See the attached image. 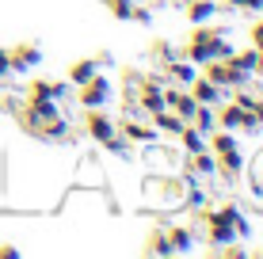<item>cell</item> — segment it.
Instances as JSON below:
<instances>
[{"label":"cell","instance_id":"1","mask_svg":"<svg viewBox=\"0 0 263 259\" xmlns=\"http://www.w3.org/2000/svg\"><path fill=\"white\" fill-rule=\"evenodd\" d=\"M229 34V27H210V23H198L191 34H187V46L179 50L187 61H195L198 69L206 65V61L217 57V38H225Z\"/></svg>","mask_w":263,"mask_h":259},{"label":"cell","instance_id":"2","mask_svg":"<svg viewBox=\"0 0 263 259\" xmlns=\"http://www.w3.org/2000/svg\"><path fill=\"white\" fill-rule=\"evenodd\" d=\"M217 126H221V130H233V133H248V137L263 130L259 122H256V114L244 111V107H240V103H233V99H229V103H221V111H217Z\"/></svg>","mask_w":263,"mask_h":259},{"label":"cell","instance_id":"3","mask_svg":"<svg viewBox=\"0 0 263 259\" xmlns=\"http://www.w3.org/2000/svg\"><path fill=\"white\" fill-rule=\"evenodd\" d=\"M111 95H115V88H111V80H107L103 73H96L88 84H80L77 88V99L84 111H96V107H107L111 103Z\"/></svg>","mask_w":263,"mask_h":259},{"label":"cell","instance_id":"4","mask_svg":"<svg viewBox=\"0 0 263 259\" xmlns=\"http://www.w3.org/2000/svg\"><path fill=\"white\" fill-rule=\"evenodd\" d=\"M202 76H206V80H214L217 88H244V84L252 80L248 73H240V69H233L229 61H217V57L202 65Z\"/></svg>","mask_w":263,"mask_h":259},{"label":"cell","instance_id":"5","mask_svg":"<svg viewBox=\"0 0 263 259\" xmlns=\"http://www.w3.org/2000/svg\"><path fill=\"white\" fill-rule=\"evenodd\" d=\"M84 133L96 141V145H103L107 137H115V133H119V122H115L111 114L103 111V107H96V111L84 114Z\"/></svg>","mask_w":263,"mask_h":259},{"label":"cell","instance_id":"6","mask_svg":"<svg viewBox=\"0 0 263 259\" xmlns=\"http://www.w3.org/2000/svg\"><path fill=\"white\" fill-rule=\"evenodd\" d=\"M58 114H61V103L58 99H27V111L20 114V118H23L27 130H34V126H42V122L58 118Z\"/></svg>","mask_w":263,"mask_h":259},{"label":"cell","instance_id":"7","mask_svg":"<svg viewBox=\"0 0 263 259\" xmlns=\"http://www.w3.org/2000/svg\"><path fill=\"white\" fill-rule=\"evenodd\" d=\"M119 133L130 141V145H138V149L157 145V126H153V122H134V118H126V122H119Z\"/></svg>","mask_w":263,"mask_h":259},{"label":"cell","instance_id":"8","mask_svg":"<svg viewBox=\"0 0 263 259\" xmlns=\"http://www.w3.org/2000/svg\"><path fill=\"white\" fill-rule=\"evenodd\" d=\"M39 141H46V145H65V141H72V126H69V118H50V122H42V126H34L31 130Z\"/></svg>","mask_w":263,"mask_h":259},{"label":"cell","instance_id":"9","mask_svg":"<svg viewBox=\"0 0 263 259\" xmlns=\"http://www.w3.org/2000/svg\"><path fill=\"white\" fill-rule=\"evenodd\" d=\"M69 88L65 80H27V99H69Z\"/></svg>","mask_w":263,"mask_h":259},{"label":"cell","instance_id":"10","mask_svg":"<svg viewBox=\"0 0 263 259\" xmlns=\"http://www.w3.org/2000/svg\"><path fill=\"white\" fill-rule=\"evenodd\" d=\"M8 53H12V73H31L42 65V46H34V42H20Z\"/></svg>","mask_w":263,"mask_h":259},{"label":"cell","instance_id":"11","mask_svg":"<svg viewBox=\"0 0 263 259\" xmlns=\"http://www.w3.org/2000/svg\"><path fill=\"white\" fill-rule=\"evenodd\" d=\"M195 76H198V65H195V61H187L183 53H176L172 61H164V80H172V84H183L187 88Z\"/></svg>","mask_w":263,"mask_h":259},{"label":"cell","instance_id":"12","mask_svg":"<svg viewBox=\"0 0 263 259\" xmlns=\"http://www.w3.org/2000/svg\"><path fill=\"white\" fill-rule=\"evenodd\" d=\"M187 88H191V95H195L198 103H206V107H217V103L225 99V88H217L214 80H206L202 73H198V76H195V80H191Z\"/></svg>","mask_w":263,"mask_h":259},{"label":"cell","instance_id":"13","mask_svg":"<svg viewBox=\"0 0 263 259\" xmlns=\"http://www.w3.org/2000/svg\"><path fill=\"white\" fill-rule=\"evenodd\" d=\"M244 168H248V156H244V149H229V153H217V172H221L225 180H240Z\"/></svg>","mask_w":263,"mask_h":259},{"label":"cell","instance_id":"14","mask_svg":"<svg viewBox=\"0 0 263 259\" xmlns=\"http://www.w3.org/2000/svg\"><path fill=\"white\" fill-rule=\"evenodd\" d=\"M217 19V0H187V23H214Z\"/></svg>","mask_w":263,"mask_h":259},{"label":"cell","instance_id":"15","mask_svg":"<svg viewBox=\"0 0 263 259\" xmlns=\"http://www.w3.org/2000/svg\"><path fill=\"white\" fill-rule=\"evenodd\" d=\"M179 149H183V156H195V153H206L210 141H206V133H198L191 122H187V126L179 130Z\"/></svg>","mask_w":263,"mask_h":259},{"label":"cell","instance_id":"16","mask_svg":"<svg viewBox=\"0 0 263 259\" xmlns=\"http://www.w3.org/2000/svg\"><path fill=\"white\" fill-rule=\"evenodd\" d=\"M168 240H172V252H176V255H191L195 252V233L187 225H172Z\"/></svg>","mask_w":263,"mask_h":259},{"label":"cell","instance_id":"17","mask_svg":"<svg viewBox=\"0 0 263 259\" xmlns=\"http://www.w3.org/2000/svg\"><path fill=\"white\" fill-rule=\"evenodd\" d=\"M225 61H229L233 69H240V73H248V76H252V73H256V61H259V50H256V46L248 42L244 50H233V53H229Z\"/></svg>","mask_w":263,"mask_h":259},{"label":"cell","instance_id":"18","mask_svg":"<svg viewBox=\"0 0 263 259\" xmlns=\"http://www.w3.org/2000/svg\"><path fill=\"white\" fill-rule=\"evenodd\" d=\"M149 122H153V126H157V133H168V137H179V130L187 126V122L179 118L176 111H160V114H153Z\"/></svg>","mask_w":263,"mask_h":259},{"label":"cell","instance_id":"19","mask_svg":"<svg viewBox=\"0 0 263 259\" xmlns=\"http://www.w3.org/2000/svg\"><path fill=\"white\" fill-rule=\"evenodd\" d=\"M191 126H195L198 133H206V137H210V133L217 130V107H206V103H198V111L191 114Z\"/></svg>","mask_w":263,"mask_h":259},{"label":"cell","instance_id":"20","mask_svg":"<svg viewBox=\"0 0 263 259\" xmlns=\"http://www.w3.org/2000/svg\"><path fill=\"white\" fill-rule=\"evenodd\" d=\"M96 73H99L96 57H84V61H77V65L69 69V84H72V88H80V84H88V80H92Z\"/></svg>","mask_w":263,"mask_h":259},{"label":"cell","instance_id":"21","mask_svg":"<svg viewBox=\"0 0 263 259\" xmlns=\"http://www.w3.org/2000/svg\"><path fill=\"white\" fill-rule=\"evenodd\" d=\"M187 168H191L195 175H217V156L206 149V153H195V156H187Z\"/></svg>","mask_w":263,"mask_h":259},{"label":"cell","instance_id":"22","mask_svg":"<svg viewBox=\"0 0 263 259\" xmlns=\"http://www.w3.org/2000/svg\"><path fill=\"white\" fill-rule=\"evenodd\" d=\"M103 149H107L111 156H119V160H134V149H138V145H130L122 133H115V137H107V141H103Z\"/></svg>","mask_w":263,"mask_h":259},{"label":"cell","instance_id":"23","mask_svg":"<svg viewBox=\"0 0 263 259\" xmlns=\"http://www.w3.org/2000/svg\"><path fill=\"white\" fill-rule=\"evenodd\" d=\"M145 255H160V259L176 255V252H172V240H168V233H149V244H145Z\"/></svg>","mask_w":263,"mask_h":259},{"label":"cell","instance_id":"24","mask_svg":"<svg viewBox=\"0 0 263 259\" xmlns=\"http://www.w3.org/2000/svg\"><path fill=\"white\" fill-rule=\"evenodd\" d=\"M107 8H111L115 19L130 23V15H134V8H138V0H107Z\"/></svg>","mask_w":263,"mask_h":259},{"label":"cell","instance_id":"25","mask_svg":"<svg viewBox=\"0 0 263 259\" xmlns=\"http://www.w3.org/2000/svg\"><path fill=\"white\" fill-rule=\"evenodd\" d=\"M183 191H187V194H183V206H191V210H202V206H206V191H202L198 183H195V187H183Z\"/></svg>","mask_w":263,"mask_h":259},{"label":"cell","instance_id":"26","mask_svg":"<svg viewBox=\"0 0 263 259\" xmlns=\"http://www.w3.org/2000/svg\"><path fill=\"white\" fill-rule=\"evenodd\" d=\"M233 229H237L240 240H252V221L244 217V213H237V217H233Z\"/></svg>","mask_w":263,"mask_h":259},{"label":"cell","instance_id":"27","mask_svg":"<svg viewBox=\"0 0 263 259\" xmlns=\"http://www.w3.org/2000/svg\"><path fill=\"white\" fill-rule=\"evenodd\" d=\"M229 8H240V12H259L263 8V0H225Z\"/></svg>","mask_w":263,"mask_h":259},{"label":"cell","instance_id":"28","mask_svg":"<svg viewBox=\"0 0 263 259\" xmlns=\"http://www.w3.org/2000/svg\"><path fill=\"white\" fill-rule=\"evenodd\" d=\"M8 76H12V53L0 46V80H8Z\"/></svg>","mask_w":263,"mask_h":259},{"label":"cell","instance_id":"29","mask_svg":"<svg viewBox=\"0 0 263 259\" xmlns=\"http://www.w3.org/2000/svg\"><path fill=\"white\" fill-rule=\"evenodd\" d=\"M130 19H134V23H141V27H149V23H153V12H149V8H134Z\"/></svg>","mask_w":263,"mask_h":259},{"label":"cell","instance_id":"30","mask_svg":"<svg viewBox=\"0 0 263 259\" xmlns=\"http://www.w3.org/2000/svg\"><path fill=\"white\" fill-rule=\"evenodd\" d=\"M157 53H160V65H164V61H172V57H176V46H168V42H157Z\"/></svg>","mask_w":263,"mask_h":259},{"label":"cell","instance_id":"31","mask_svg":"<svg viewBox=\"0 0 263 259\" xmlns=\"http://www.w3.org/2000/svg\"><path fill=\"white\" fill-rule=\"evenodd\" d=\"M248 38H252V46H256V50H263V19L252 23V34H248Z\"/></svg>","mask_w":263,"mask_h":259},{"label":"cell","instance_id":"32","mask_svg":"<svg viewBox=\"0 0 263 259\" xmlns=\"http://www.w3.org/2000/svg\"><path fill=\"white\" fill-rule=\"evenodd\" d=\"M233 103H240L244 111H252V103H256V95H252V92H237V95H233Z\"/></svg>","mask_w":263,"mask_h":259},{"label":"cell","instance_id":"33","mask_svg":"<svg viewBox=\"0 0 263 259\" xmlns=\"http://www.w3.org/2000/svg\"><path fill=\"white\" fill-rule=\"evenodd\" d=\"M23 252H20V248H15V244H0V259H20Z\"/></svg>","mask_w":263,"mask_h":259},{"label":"cell","instance_id":"34","mask_svg":"<svg viewBox=\"0 0 263 259\" xmlns=\"http://www.w3.org/2000/svg\"><path fill=\"white\" fill-rule=\"evenodd\" d=\"M252 114H256V122L263 126V99H259V95H256V103H252Z\"/></svg>","mask_w":263,"mask_h":259},{"label":"cell","instance_id":"35","mask_svg":"<svg viewBox=\"0 0 263 259\" xmlns=\"http://www.w3.org/2000/svg\"><path fill=\"white\" fill-rule=\"evenodd\" d=\"M96 65L107 69V65H115V57H111V53H96Z\"/></svg>","mask_w":263,"mask_h":259},{"label":"cell","instance_id":"36","mask_svg":"<svg viewBox=\"0 0 263 259\" xmlns=\"http://www.w3.org/2000/svg\"><path fill=\"white\" fill-rule=\"evenodd\" d=\"M252 76H259V80H263V50H259V61H256V73H252Z\"/></svg>","mask_w":263,"mask_h":259},{"label":"cell","instance_id":"37","mask_svg":"<svg viewBox=\"0 0 263 259\" xmlns=\"http://www.w3.org/2000/svg\"><path fill=\"white\" fill-rule=\"evenodd\" d=\"M259 12H263V8H259Z\"/></svg>","mask_w":263,"mask_h":259}]
</instances>
